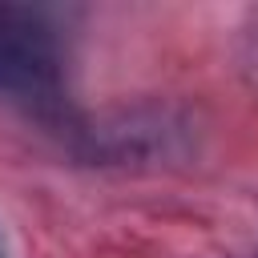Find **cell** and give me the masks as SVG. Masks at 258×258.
Segmentation results:
<instances>
[{
	"mask_svg": "<svg viewBox=\"0 0 258 258\" xmlns=\"http://www.w3.org/2000/svg\"><path fill=\"white\" fill-rule=\"evenodd\" d=\"M0 101L28 113H56L64 101V36L52 12L0 4Z\"/></svg>",
	"mask_w": 258,
	"mask_h": 258,
	"instance_id": "cell-1",
	"label": "cell"
},
{
	"mask_svg": "<svg viewBox=\"0 0 258 258\" xmlns=\"http://www.w3.org/2000/svg\"><path fill=\"white\" fill-rule=\"evenodd\" d=\"M0 258H4V254H0Z\"/></svg>",
	"mask_w": 258,
	"mask_h": 258,
	"instance_id": "cell-2",
	"label": "cell"
}]
</instances>
